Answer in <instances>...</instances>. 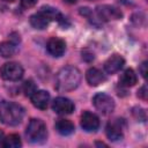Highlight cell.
I'll list each match as a JSON object with an SVG mask.
<instances>
[{
  "instance_id": "ffe728a7",
  "label": "cell",
  "mask_w": 148,
  "mask_h": 148,
  "mask_svg": "<svg viewBox=\"0 0 148 148\" xmlns=\"http://www.w3.org/2000/svg\"><path fill=\"white\" fill-rule=\"evenodd\" d=\"M133 114H134V117H135L138 120H140V121H145V120H146V111H145L143 109H141V108H135V109H133Z\"/></svg>"
},
{
  "instance_id": "7c38bea8",
  "label": "cell",
  "mask_w": 148,
  "mask_h": 148,
  "mask_svg": "<svg viewBox=\"0 0 148 148\" xmlns=\"http://www.w3.org/2000/svg\"><path fill=\"white\" fill-rule=\"evenodd\" d=\"M124 64H125V60L121 56L112 54L104 62V69L108 74H114V73H117L118 71H120L123 68Z\"/></svg>"
},
{
  "instance_id": "d6986e66",
  "label": "cell",
  "mask_w": 148,
  "mask_h": 148,
  "mask_svg": "<svg viewBox=\"0 0 148 148\" xmlns=\"http://www.w3.org/2000/svg\"><path fill=\"white\" fill-rule=\"evenodd\" d=\"M23 90H24V92H25L27 96H31V95L37 90V88H36L35 83H34L31 80H28V81H25L24 84H23Z\"/></svg>"
},
{
  "instance_id": "603a6c76",
  "label": "cell",
  "mask_w": 148,
  "mask_h": 148,
  "mask_svg": "<svg viewBox=\"0 0 148 148\" xmlns=\"http://www.w3.org/2000/svg\"><path fill=\"white\" fill-rule=\"evenodd\" d=\"M139 72H140V74L142 75V77H146V76H147V61H143V62L140 65Z\"/></svg>"
},
{
  "instance_id": "5b68a950",
  "label": "cell",
  "mask_w": 148,
  "mask_h": 148,
  "mask_svg": "<svg viewBox=\"0 0 148 148\" xmlns=\"http://www.w3.org/2000/svg\"><path fill=\"white\" fill-rule=\"evenodd\" d=\"M0 75L6 81H18L23 76V68L17 62H6L0 69Z\"/></svg>"
},
{
  "instance_id": "d4e9b609",
  "label": "cell",
  "mask_w": 148,
  "mask_h": 148,
  "mask_svg": "<svg viewBox=\"0 0 148 148\" xmlns=\"http://www.w3.org/2000/svg\"><path fill=\"white\" fill-rule=\"evenodd\" d=\"M5 140H6L5 133L2 131H0V148H3L5 147Z\"/></svg>"
},
{
  "instance_id": "4fadbf2b",
  "label": "cell",
  "mask_w": 148,
  "mask_h": 148,
  "mask_svg": "<svg viewBox=\"0 0 148 148\" xmlns=\"http://www.w3.org/2000/svg\"><path fill=\"white\" fill-rule=\"evenodd\" d=\"M30 98H31V103L34 104V106L40 110H45L50 102V94L45 90H36L30 96Z\"/></svg>"
},
{
  "instance_id": "484cf974",
  "label": "cell",
  "mask_w": 148,
  "mask_h": 148,
  "mask_svg": "<svg viewBox=\"0 0 148 148\" xmlns=\"http://www.w3.org/2000/svg\"><path fill=\"white\" fill-rule=\"evenodd\" d=\"M65 2H67V3H75L77 0H64Z\"/></svg>"
},
{
  "instance_id": "3957f363",
  "label": "cell",
  "mask_w": 148,
  "mask_h": 148,
  "mask_svg": "<svg viewBox=\"0 0 148 148\" xmlns=\"http://www.w3.org/2000/svg\"><path fill=\"white\" fill-rule=\"evenodd\" d=\"M25 135L31 143H43L47 138V130L43 120L31 119L27 126Z\"/></svg>"
},
{
  "instance_id": "44dd1931",
  "label": "cell",
  "mask_w": 148,
  "mask_h": 148,
  "mask_svg": "<svg viewBox=\"0 0 148 148\" xmlns=\"http://www.w3.org/2000/svg\"><path fill=\"white\" fill-rule=\"evenodd\" d=\"M38 0H21V5L23 8H30L37 3Z\"/></svg>"
},
{
  "instance_id": "e0dca14e",
  "label": "cell",
  "mask_w": 148,
  "mask_h": 148,
  "mask_svg": "<svg viewBox=\"0 0 148 148\" xmlns=\"http://www.w3.org/2000/svg\"><path fill=\"white\" fill-rule=\"evenodd\" d=\"M15 45L13 42H2L0 44V54L3 58H10L15 53Z\"/></svg>"
},
{
  "instance_id": "cb8c5ba5",
  "label": "cell",
  "mask_w": 148,
  "mask_h": 148,
  "mask_svg": "<svg viewBox=\"0 0 148 148\" xmlns=\"http://www.w3.org/2000/svg\"><path fill=\"white\" fill-rule=\"evenodd\" d=\"M82 58H83L86 61H91V60H94V54H92L91 52H88V51L86 50V51L82 52Z\"/></svg>"
},
{
  "instance_id": "4316f807",
  "label": "cell",
  "mask_w": 148,
  "mask_h": 148,
  "mask_svg": "<svg viewBox=\"0 0 148 148\" xmlns=\"http://www.w3.org/2000/svg\"><path fill=\"white\" fill-rule=\"evenodd\" d=\"M3 1H8V2H12V1H14V0H3Z\"/></svg>"
},
{
  "instance_id": "ba28073f",
  "label": "cell",
  "mask_w": 148,
  "mask_h": 148,
  "mask_svg": "<svg viewBox=\"0 0 148 148\" xmlns=\"http://www.w3.org/2000/svg\"><path fill=\"white\" fill-rule=\"evenodd\" d=\"M81 127L86 132H96L99 127L98 117L89 111H84L81 116Z\"/></svg>"
},
{
  "instance_id": "6da1fadb",
  "label": "cell",
  "mask_w": 148,
  "mask_h": 148,
  "mask_svg": "<svg viewBox=\"0 0 148 148\" xmlns=\"http://www.w3.org/2000/svg\"><path fill=\"white\" fill-rule=\"evenodd\" d=\"M81 82V73L74 66H66L57 74L56 88L59 91H72L79 87Z\"/></svg>"
},
{
  "instance_id": "9c48e42d",
  "label": "cell",
  "mask_w": 148,
  "mask_h": 148,
  "mask_svg": "<svg viewBox=\"0 0 148 148\" xmlns=\"http://www.w3.org/2000/svg\"><path fill=\"white\" fill-rule=\"evenodd\" d=\"M74 103L66 97H57L53 101L52 109L58 114H69L74 111Z\"/></svg>"
},
{
  "instance_id": "2e32d148",
  "label": "cell",
  "mask_w": 148,
  "mask_h": 148,
  "mask_svg": "<svg viewBox=\"0 0 148 148\" xmlns=\"http://www.w3.org/2000/svg\"><path fill=\"white\" fill-rule=\"evenodd\" d=\"M136 81H138L136 74H135L134 71L131 69V68L126 69V71L121 74V76H120V79H119V83H120L121 86H124V87H132V86H134V84L136 83Z\"/></svg>"
},
{
  "instance_id": "7402d4cb",
  "label": "cell",
  "mask_w": 148,
  "mask_h": 148,
  "mask_svg": "<svg viewBox=\"0 0 148 148\" xmlns=\"http://www.w3.org/2000/svg\"><path fill=\"white\" fill-rule=\"evenodd\" d=\"M138 96H139L141 99H147V87H146V86H142V87L139 89Z\"/></svg>"
},
{
  "instance_id": "30bf717a",
  "label": "cell",
  "mask_w": 148,
  "mask_h": 148,
  "mask_svg": "<svg viewBox=\"0 0 148 148\" xmlns=\"http://www.w3.org/2000/svg\"><path fill=\"white\" fill-rule=\"evenodd\" d=\"M51 21H52L51 17H50V16L47 15V13H46L45 10H43L42 8H40L39 12H37L36 14H34V15L30 16V24H31L35 29H39V30L45 29V28L50 24Z\"/></svg>"
},
{
  "instance_id": "8992f818",
  "label": "cell",
  "mask_w": 148,
  "mask_h": 148,
  "mask_svg": "<svg viewBox=\"0 0 148 148\" xmlns=\"http://www.w3.org/2000/svg\"><path fill=\"white\" fill-rule=\"evenodd\" d=\"M96 13L102 21H111V20H119L123 17V13L120 9L110 6V5H101L97 6Z\"/></svg>"
},
{
  "instance_id": "8fae6325",
  "label": "cell",
  "mask_w": 148,
  "mask_h": 148,
  "mask_svg": "<svg viewBox=\"0 0 148 148\" xmlns=\"http://www.w3.org/2000/svg\"><path fill=\"white\" fill-rule=\"evenodd\" d=\"M46 50L53 57H61L66 51V44L62 39L52 37L49 39V42L46 44Z\"/></svg>"
},
{
  "instance_id": "277c9868",
  "label": "cell",
  "mask_w": 148,
  "mask_h": 148,
  "mask_svg": "<svg viewBox=\"0 0 148 148\" xmlns=\"http://www.w3.org/2000/svg\"><path fill=\"white\" fill-rule=\"evenodd\" d=\"M92 104L102 114H110L114 109L113 98L104 92L96 94L92 98Z\"/></svg>"
},
{
  "instance_id": "9a60e30c",
  "label": "cell",
  "mask_w": 148,
  "mask_h": 148,
  "mask_svg": "<svg viewBox=\"0 0 148 148\" xmlns=\"http://www.w3.org/2000/svg\"><path fill=\"white\" fill-rule=\"evenodd\" d=\"M56 130L61 135H71L72 133H74L75 127H74V124L71 120H68V119H59L56 123Z\"/></svg>"
},
{
  "instance_id": "ac0fdd59",
  "label": "cell",
  "mask_w": 148,
  "mask_h": 148,
  "mask_svg": "<svg viewBox=\"0 0 148 148\" xmlns=\"http://www.w3.org/2000/svg\"><path fill=\"white\" fill-rule=\"evenodd\" d=\"M21 139L17 134H10L8 136H6L5 140V147L6 148H18L21 147Z\"/></svg>"
},
{
  "instance_id": "52a82bcc",
  "label": "cell",
  "mask_w": 148,
  "mask_h": 148,
  "mask_svg": "<svg viewBox=\"0 0 148 148\" xmlns=\"http://www.w3.org/2000/svg\"><path fill=\"white\" fill-rule=\"evenodd\" d=\"M121 120L120 119H114L108 123L106 128H105V133L106 136L111 140V141H118L121 140L124 136V127L121 125Z\"/></svg>"
},
{
  "instance_id": "5bb4252c",
  "label": "cell",
  "mask_w": 148,
  "mask_h": 148,
  "mask_svg": "<svg viewBox=\"0 0 148 148\" xmlns=\"http://www.w3.org/2000/svg\"><path fill=\"white\" fill-rule=\"evenodd\" d=\"M86 80L87 82L92 86V87H96V86H99L101 83L105 82L106 81V76L97 68H89L86 73Z\"/></svg>"
},
{
  "instance_id": "7a4b0ae2",
  "label": "cell",
  "mask_w": 148,
  "mask_h": 148,
  "mask_svg": "<svg viewBox=\"0 0 148 148\" xmlns=\"http://www.w3.org/2000/svg\"><path fill=\"white\" fill-rule=\"evenodd\" d=\"M24 117V109L14 102L0 101V121L7 126L18 125Z\"/></svg>"
}]
</instances>
